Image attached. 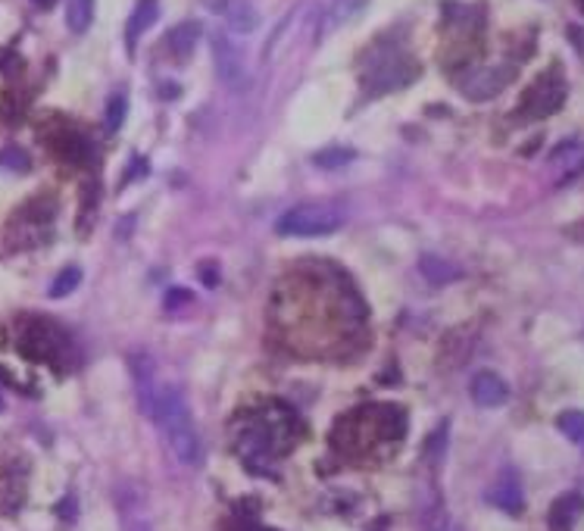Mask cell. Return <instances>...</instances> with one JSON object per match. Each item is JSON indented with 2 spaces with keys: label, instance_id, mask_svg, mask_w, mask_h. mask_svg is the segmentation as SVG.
<instances>
[{
  "label": "cell",
  "instance_id": "cell-1",
  "mask_svg": "<svg viewBox=\"0 0 584 531\" xmlns=\"http://www.w3.org/2000/svg\"><path fill=\"white\" fill-rule=\"evenodd\" d=\"M325 278H319V272H297L291 288L275 294L273 316L278 335L284 347L303 357H341L344 344L357 341L366 325L359 297L341 288L338 275H331V284H325Z\"/></svg>",
  "mask_w": 584,
  "mask_h": 531
},
{
  "label": "cell",
  "instance_id": "cell-2",
  "mask_svg": "<svg viewBox=\"0 0 584 531\" xmlns=\"http://www.w3.org/2000/svg\"><path fill=\"white\" fill-rule=\"evenodd\" d=\"M406 432L403 410L394 404H369L363 410L348 413L331 432L335 451L348 460L372 462L385 460L400 447Z\"/></svg>",
  "mask_w": 584,
  "mask_h": 531
},
{
  "label": "cell",
  "instance_id": "cell-3",
  "mask_svg": "<svg viewBox=\"0 0 584 531\" xmlns=\"http://www.w3.org/2000/svg\"><path fill=\"white\" fill-rule=\"evenodd\" d=\"M301 434V419L284 404H266L254 413H244L235 422V447L250 472H273L275 460L291 451Z\"/></svg>",
  "mask_w": 584,
  "mask_h": 531
},
{
  "label": "cell",
  "instance_id": "cell-4",
  "mask_svg": "<svg viewBox=\"0 0 584 531\" xmlns=\"http://www.w3.org/2000/svg\"><path fill=\"white\" fill-rule=\"evenodd\" d=\"M153 422L160 425L166 444L179 456L185 466H200L203 460V441L191 419V406H188L185 394L179 387H160L153 404Z\"/></svg>",
  "mask_w": 584,
  "mask_h": 531
},
{
  "label": "cell",
  "instance_id": "cell-5",
  "mask_svg": "<svg viewBox=\"0 0 584 531\" xmlns=\"http://www.w3.org/2000/svg\"><path fill=\"white\" fill-rule=\"evenodd\" d=\"M19 350L38 363L66 366L72 359V341L51 319H25L19 325Z\"/></svg>",
  "mask_w": 584,
  "mask_h": 531
},
{
  "label": "cell",
  "instance_id": "cell-6",
  "mask_svg": "<svg viewBox=\"0 0 584 531\" xmlns=\"http://www.w3.org/2000/svg\"><path fill=\"white\" fill-rule=\"evenodd\" d=\"M344 226V216L331 203H301L278 216L275 231L284 238H325Z\"/></svg>",
  "mask_w": 584,
  "mask_h": 531
},
{
  "label": "cell",
  "instance_id": "cell-7",
  "mask_svg": "<svg viewBox=\"0 0 584 531\" xmlns=\"http://www.w3.org/2000/svg\"><path fill=\"white\" fill-rule=\"evenodd\" d=\"M416 79H419L416 60L406 57L403 51H385L369 60L363 76V88L369 94H388V91H397V88H406Z\"/></svg>",
  "mask_w": 584,
  "mask_h": 531
},
{
  "label": "cell",
  "instance_id": "cell-8",
  "mask_svg": "<svg viewBox=\"0 0 584 531\" xmlns=\"http://www.w3.org/2000/svg\"><path fill=\"white\" fill-rule=\"evenodd\" d=\"M562 100H566V81H562V76L556 70H550L525 91V98H522L515 116L525 119V122L528 119H544V116L560 110Z\"/></svg>",
  "mask_w": 584,
  "mask_h": 531
},
{
  "label": "cell",
  "instance_id": "cell-9",
  "mask_svg": "<svg viewBox=\"0 0 584 531\" xmlns=\"http://www.w3.org/2000/svg\"><path fill=\"white\" fill-rule=\"evenodd\" d=\"M515 79V66L513 63H494V66H478L468 76L459 81V91L468 100H487L494 94H500L509 81Z\"/></svg>",
  "mask_w": 584,
  "mask_h": 531
},
{
  "label": "cell",
  "instance_id": "cell-10",
  "mask_svg": "<svg viewBox=\"0 0 584 531\" xmlns=\"http://www.w3.org/2000/svg\"><path fill=\"white\" fill-rule=\"evenodd\" d=\"M213 63H216V76L226 81L232 91H247L250 85V72L244 63V53L235 41H228L226 35L213 38Z\"/></svg>",
  "mask_w": 584,
  "mask_h": 531
},
{
  "label": "cell",
  "instance_id": "cell-11",
  "mask_svg": "<svg viewBox=\"0 0 584 531\" xmlns=\"http://www.w3.org/2000/svg\"><path fill=\"white\" fill-rule=\"evenodd\" d=\"M132 376L134 387H138V404L147 419H153V404H156V381H153V359L151 353H132Z\"/></svg>",
  "mask_w": 584,
  "mask_h": 531
},
{
  "label": "cell",
  "instance_id": "cell-12",
  "mask_svg": "<svg viewBox=\"0 0 584 531\" xmlns=\"http://www.w3.org/2000/svg\"><path fill=\"white\" fill-rule=\"evenodd\" d=\"M581 513H584V497L579 491H569L553 500V507L547 513V526L550 531H572Z\"/></svg>",
  "mask_w": 584,
  "mask_h": 531
},
{
  "label": "cell",
  "instance_id": "cell-13",
  "mask_svg": "<svg viewBox=\"0 0 584 531\" xmlns=\"http://www.w3.org/2000/svg\"><path fill=\"white\" fill-rule=\"evenodd\" d=\"M509 397V387L506 381L500 376H494V372H478V376L472 378V400L478 406H504Z\"/></svg>",
  "mask_w": 584,
  "mask_h": 531
},
{
  "label": "cell",
  "instance_id": "cell-14",
  "mask_svg": "<svg viewBox=\"0 0 584 531\" xmlns=\"http://www.w3.org/2000/svg\"><path fill=\"white\" fill-rule=\"evenodd\" d=\"M156 16H160V4H156V0H138V4H134L132 16H128V29H125L128 53L134 51V44H138V38L144 35V32L156 23Z\"/></svg>",
  "mask_w": 584,
  "mask_h": 531
},
{
  "label": "cell",
  "instance_id": "cell-15",
  "mask_svg": "<svg viewBox=\"0 0 584 531\" xmlns=\"http://www.w3.org/2000/svg\"><path fill=\"white\" fill-rule=\"evenodd\" d=\"M53 151H57L60 160L72 163V166H85V163L91 160L94 147H91V141H88L85 135L66 132V135H60V138L53 141Z\"/></svg>",
  "mask_w": 584,
  "mask_h": 531
},
{
  "label": "cell",
  "instance_id": "cell-16",
  "mask_svg": "<svg viewBox=\"0 0 584 531\" xmlns=\"http://www.w3.org/2000/svg\"><path fill=\"white\" fill-rule=\"evenodd\" d=\"M487 500H491L494 507L506 509V513H519V509H522V485H519V479H515L513 472H504L497 485L491 488Z\"/></svg>",
  "mask_w": 584,
  "mask_h": 531
},
{
  "label": "cell",
  "instance_id": "cell-17",
  "mask_svg": "<svg viewBox=\"0 0 584 531\" xmlns=\"http://www.w3.org/2000/svg\"><path fill=\"white\" fill-rule=\"evenodd\" d=\"M222 16H226V23L232 25L235 32H241V35H247V32L256 29V10L250 0H228L226 6H222Z\"/></svg>",
  "mask_w": 584,
  "mask_h": 531
},
{
  "label": "cell",
  "instance_id": "cell-18",
  "mask_svg": "<svg viewBox=\"0 0 584 531\" xmlns=\"http://www.w3.org/2000/svg\"><path fill=\"white\" fill-rule=\"evenodd\" d=\"M197 38H200V23H181V25H175V29L169 32V51H172L179 60L191 57Z\"/></svg>",
  "mask_w": 584,
  "mask_h": 531
},
{
  "label": "cell",
  "instance_id": "cell-19",
  "mask_svg": "<svg viewBox=\"0 0 584 531\" xmlns=\"http://www.w3.org/2000/svg\"><path fill=\"white\" fill-rule=\"evenodd\" d=\"M419 272H422L429 282L434 284H447V282H457L463 272L457 269L453 263L447 260H438V256H422V263H419Z\"/></svg>",
  "mask_w": 584,
  "mask_h": 531
},
{
  "label": "cell",
  "instance_id": "cell-20",
  "mask_svg": "<svg viewBox=\"0 0 584 531\" xmlns=\"http://www.w3.org/2000/svg\"><path fill=\"white\" fill-rule=\"evenodd\" d=\"M94 19V0H66V25H70V32H88V25H91Z\"/></svg>",
  "mask_w": 584,
  "mask_h": 531
},
{
  "label": "cell",
  "instance_id": "cell-21",
  "mask_svg": "<svg viewBox=\"0 0 584 531\" xmlns=\"http://www.w3.org/2000/svg\"><path fill=\"white\" fill-rule=\"evenodd\" d=\"M79 282H81V269H79V266H66V269L60 272L57 278H53L51 297H66V294H72V291L79 288Z\"/></svg>",
  "mask_w": 584,
  "mask_h": 531
},
{
  "label": "cell",
  "instance_id": "cell-22",
  "mask_svg": "<svg viewBox=\"0 0 584 531\" xmlns=\"http://www.w3.org/2000/svg\"><path fill=\"white\" fill-rule=\"evenodd\" d=\"M556 425H560V432L566 434L569 441H575V444H584V413H579V410L562 413Z\"/></svg>",
  "mask_w": 584,
  "mask_h": 531
},
{
  "label": "cell",
  "instance_id": "cell-23",
  "mask_svg": "<svg viewBox=\"0 0 584 531\" xmlns=\"http://www.w3.org/2000/svg\"><path fill=\"white\" fill-rule=\"evenodd\" d=\"M125 110H128L125 94L110 98V107H107V128H110V132H119L122 128V122H125Z\"/></svg>",
  "mask_w": 584,
  "mask_h": 531
},
{
  "label": "cell",
  "instance_id": "cell-24",
  "mask_svg": "<svg viewBox=\"0 0 584 531\" xmlns=\"http://www.w3.org/2000/svg\"><path fill=\"white\" fill-rule=\"evenodd\" d=\"M0 169H19V172H25L29 169V156L19 151V147H10V151L0 154Z\"/></svg>",
  "mask_w": 584,
  "mask_h": 531
},
{
  "label": "cell",
  "instance_id": "cell-25",
  "mask_svg": "<svg viewBox=\"0 0 584 531\" xmlns=\"http://www.w3.org/2000/svg\"><path fill=\"white\" fill-rule=\"evenodd\" d=\"M348 160H353L350 151H329V154H319L316 156V163H319V166H325V169H331L335 163H348Z\"/></svg>",
  "mask_w": 584,
  "mask_h": 531
},
{
  "label": "cell",
  "instance_id": "cell-26",
  "mask_svg": "<svg viewBox=\"0 0 584 531\" xmlns=\"http://www.w3.org/2000/svg\"><path fill=\"white\" fill-rule=\"evenodd\" d=\"M188 291L185 288H172V294H169V301H166V306H175V303H181V301H188Z\"/></svg>",
  "mask_w": 584,
  "mask_h": 531
},
{
  "label": "cell",
  "instance_id": "cell-27",
  "mask_svg": "<svg viewBox=\"0 0 584 531\" xmlns=\"http://www.w3.org/2000/svg\"><path fill=\"white\" fill-rule=\"evenodd\" d=\"M32 4H35V6H41V10H51V6L57 4V0H32Z\"/></svg>",
  "mask_w": 584,
  "mask_h": 531
},
{
  "label": "cell",
  "instance_id": "cell-28",
  "mask_svg": "<svg viewBox=\"0 0 584 531\" xmlns=\"http://www.w3.org/2000/svg\"><path fill=\"white\" fill-rule=\"evenodd\" d=\"M0 410H4V397H0Z\"/></svg>",
  "mask_w": 584,
  "mask_h": 531
},
{
  "label": "cell",
  "instance_id": "cell-29",
  "mask_svg": "<svg viewBox=\"0 0 584 531\" xmlns=\"http://www.w3.org/2000/svg\"><path fill=\"white\" fill-rule=\"evenodd\" d=\"M579 6H581V10H584V0H579Z\"/></svg>",
  "mask_w": 584,
  "mask_h": 531
}]
</instances>
